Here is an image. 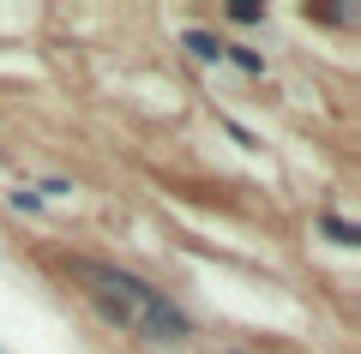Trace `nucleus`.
Masks as SVG:
<instances>
[{"mask_svg":"<svg viewBox=\"0 0 361 354\" xmlns=\"http://www.w3.org/2000/svg\"><path fill=\"white\" fill-rule=\"evenodd\" d=\"M319 228H325V234H331V241H337V246H355V241H361V234H355V228H349V222H343V216H325V222H319Z\"/></svg>","mask_w":361,"mask_h":354,"instance_id":"nucleus-3","label":"nucleus"},{"mask_svg":"<svg viewBox=\"0 0 361 354\" xmlns=\"http://www.w3.org/2000/svg\"><path fill=\"white\" fill-rule=\"evenodd\" d=\"M13 204H18V210H42V192H25V187H18Z\"/></svg>","mask_w":361,"mask_h":354,"instance_id":"nucleus-5","label":"nucleus"},{"mask_svg":"<svg viewBox=\"0 0 361 354\" xmlns=\"http://www.w3.org/2000/svg\"><path fill=\"white\" fill-rule=\"evenodd\" d=\"M235 66H241V72H265V54H253V49H235Z\"/></svg>","mask_w":361,"mask_h":354,"instance_id":"nucleus-4","label":"nucleus"},{"mask_svg":"<svg viewBox=\"0 0 361 354\" xmlns=\"http://www.w3.org/2000/svg\"><path fill=\"white\" fill-rule=\"evenodd\" d=\"M187 49H193L199 61H223V54H229L217 37H211V30H187Z\"/></svg>","mask_w":361,"mask_h":354,"instance_id":"nucleus-2","label":"nucleus"},{"mask_svg":"<svg viewBox=\"0 0 361 354\" xmlns=\"http://www.w3.org/2000/svg\"><path fill=\"white\" fill-rule=\"evenodd\" d=\"M78 277L90 282V301L103 306L115 324H127V330H139L145 342H187L193 336V324H187V312H180L169 294H157V289H145L139 277H127V270H115V265H97V258H78Z\"/></svg>","mask_w":361,"mask_h":354,"instance_id":"nucleus-1","label":"nucleus"}]
</instances>
